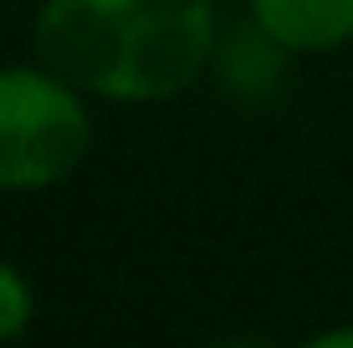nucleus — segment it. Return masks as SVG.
I'll list each match as a JSON object with an SVG mask.
<instances>
[{"label": "nucleus", "instance_id": "nucleus-5", "mask_svg": "<svg viewBox=\"0 0 353 348\" xmlns=\"http://www.w3.org/2000/svg\"><path fill=\"white\" fill-rule=\"evenodd\" d=\"M333 343H353V328H348V333H327V338H323V348H333Z\"/></svg>", "mask_w": 353, "mask_h": 348}, {"label": "nucleus", "instance_id": "nucleus-1", "mask_svg": "<svg viewBox=\"0 0 353 348\" xmlns=\"http://www.w3.org/2000/svg\"><path fill=\"white\" fill-rule=\"evenodd\" d=\"M210 0H52L36 46L62 82L103 98H169L205 67Z\"/></svg>", "mask_w": 353, "mask_h": 348}, {"label": "nucleus", "instance_id": "nucleus-4", "mask_svg": "<svg viewBox=\"0 0 353 348\" xmlns=\"http://www.w3.org/2000/svg\"><path fill=\"white\" fill-rule=\"evenodd\" d=\"M26 318H31V292H26V282L0 261V338L21 333V328H26Z\"/></svg>", "mask_w": 353, "mask_h": 348}, {"label": "nucleus", "instance_id": "nucleus-3", "mask_svg": "<svg viewBox=\"0 0 353 348\" xmlns=\"http://www.w3.org/2000/svg\"><path fill=\"white\" fill-rule=\"evenodd\" d=\"M256 26L282 46L327 52L353 36V0H251Z\"/></svg>", "mask_w": 353, "mask_h": 348}, {"label": "nucleus", "instance_id": "nucleus-2", "mask_svg": "<svg viewBox=\"0 0 353 348\" xmlns=\"http://www.w3.org/2000/svg\"><path fill=\"white\" fill-rule=\"evenodd\" d=\"M88 149V113L57 77L0 72V190L57 185Z\"/></svg>", "mask_w": 353, "mask_h": 348}]
</instances>
